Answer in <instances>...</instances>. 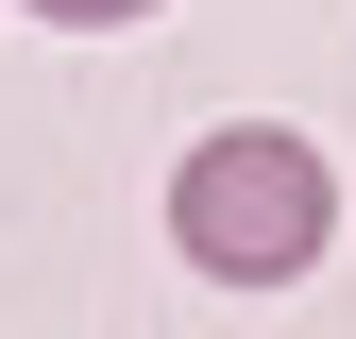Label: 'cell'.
Segmentation results:
<instances>
[{"instance_id":"cell-1","label":"cell","mask_w":356,"mask_h":339,"mask_svg":"<svg viewBox=\"0 0 356 339\" xmlns=\"http://www.w3.org/2000/svg\"><path fill=\"white\" fill-rule=\"evenodd\" d=\"M170 254H187L204 288H305L339 254V153L289 136V119L187 136V170H170Z\"/></svg>"},{"instance_id":"cell-2","label":"cell","mask_w":356,"mask_h":339,"mask_svg":"<svg viewBox=\"0 0 356 339\" xmlns=\"http://www.w3.org/2000/svg\"><path fill=\"white\" fill-rule=\"evenodd\" d=\"M34 17H51V34H136L153 0H34Z\"/></svg>"}]
</instances>
